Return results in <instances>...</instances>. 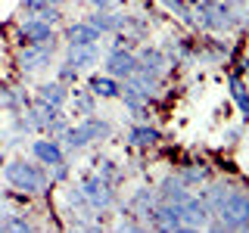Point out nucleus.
<instances>
[{"instance_id":"1","label":"nucleus","mask_w":249,"mask_h":233,"mask_svg":"<svg viewBox=\"0 0 249 233\" xmlns=\"http://www.w3.org/2000/svg\"><path fill=\"white\" fill-rule=\"evenodd\" d=\"M3 181L10 190H19L25 193L31 199H44L47 193H50V174H47V168L41 162L35 159H25V155H13V159L3 162Z\"/></svg>"},{"instance_id":"2","label":"nucleus","mask_w":249,"mask_h":233,"mask_svg":"<svg viewBox=\"0 0 249 233\" xmlns=\"http://www.w3.org/2000/svg\"><path fill=\"white\" fill-rule=\"evenodd\" d=\"M209 230H249V193L233 186L212 212Z\"/></svg>"},{"instance_id":"3","label":"nucleus","mask_w":249,"mask_h":233,"mask_svg":"<svg viewBox=\"0 0 249 233\" xmlns=\"http://www.w3.org/2000/svg\"><path fill=\"white\" fill-rule=\"evenodd\" d=\"M78 186H81V193H84V202H88L97 215L112 212V208L122 202L119 199V186L109 183L106 177H100L97 171H84V174L78 177Z\"/></svg>"},{"instance_id":"4","label":"nucleus","mask_w":249,"mask_h":233,"mask_svg":"<svg viewBox=\"0 0 249 233\" xmlns=\"http://www.w3.org/2000/svg\"><path fill=\"white\" fill-rule=\"evenodd\" d=\"M13 66H16V72L25 75V78L44 75L50 66H56V44H25V47H16Z\"/></svg>"},{"instance_id":"5","label":"nucleus","mask_w":249,"mask_h":233,"mask_svg":"<svg viewBox=\"0 0 249 233\" xmlns=\"http://www.w3.org/2000/svg\"><path fill=\"white\" fill-rule=\"evenodd\" d=\"M25 44H59V31L56 25L37 19V16H25L16 25V47H25Z\"/></svg>"},{"instance_id":"6","label":"nucleus","mask_w":249,"mask_h":233,"mask_svg":"<svg viewBox=\"0 0 249 233\" xmlns=\"http://www.w3.org/2000/svg\"><path fill=\"white\" fill-rule=\"evenodd\" d=\"M103 72L124 81V78H131L140 68V59H137V50H106L103 53Z\"/></svg>"},{"instance_id":"7","label":"nucleus","mask_w":249,"mask_h":233,"mask_svg":"<svg viewBox=\"0 0 249 233\" xmlns=\"http://www.w3.org/2000/svg\"><path fill=\"white\" fill-rule=\"evenodd\" d=\"M28 152H31V159L41 162L44 168L56 165V162H62V159H69V152L62 150L59 140H56V137H47V134H35V137H31Z\"/></svg>"},{"instance_id":"8","label":"nucleus","mask_w":249,"mask_h":233,"mask_svg":"<svg viewBox=\"0 0 249 233\" xmlns=\"http://www.w3.org/2000/svg\"><path fill=\"white\" fill-rule=\"evenodd\" d=\"M62 59H66L69 66H75L81 75H90V72H97V66L103 62V53H100V44H84V47L66 44Z\"/></svg>"},{"instance_id":"9","label":"nucleus","mask_w":249,"mask_h":233,"mask_svg":"<svg viewBox=\"0 0 249 233\" xmlns=\"http://www.w3.org/2000/svg\"><path fill=\"white\" fill-rule=\"evenodd\" d=\"M181 217H184V230H209V224H212V208L199 196L190 193V196L181 202Z\"/></svg>"},{"instance_id":"10","label":"nucleus","mask_w":249,"mask_h":233,"mask_svg":"<svg viewBox=\"0 0 249 233\" xmlns=\"http://www.w3.org/2000/svg\"><path fill=\"white\" fill-rule=\"evenodd\" d=\"M137 59H140V68L150 72V75H156V78H165L171 72V62H168L165 50H162L159 44H150V41L140 44L137 47Z\"/></svg>"},{"instance_id":"11","label":"nucleus","mask_w":249,"mask_h":233,"mask_svg":"<svg viewBox=\"0 0 249 233\" xmlns=\"http://www.w3.org/2000/svg\"><path fill=\"white\" fill-rule=\"evenodd\" d=\"M124 143H128L131 150H153V146L162 143V131L150 121H134L124 131Z\"/></svg>"},{"instance_id":"12","label":"nucleus","mask_w":249,"mask_h":233,"mask_svg":"<svg viewBox=\"0 0 249 233\" xmlns=\"http://www.w3.org/2000/svg\"><path fill=\"white\" fill-rule=\"evenodd\" d=\"M31 103V93L22 87L19 81H0V109L6 115L25 112V106Z\"/></svg>"},{"instance_id":"13","label":"nucleus","mask_w":249,"mask_h":233,"mask_svg":"<svg viewBox=\"0 0 249 233\" xmlns=\"http://www.w3.org/2000/svg\"><path fill=\"white\" fill-rule=\"evenodd\" d=\"M62 41L72 47H84V44H100L103 34L88 19H75V22H62Z\"/></svg>"},{"instance_id":"14","label":"nucleus","mask_w":249,"mask_h":233,"mask_svg":"<svg viewBox=\"0 0 249 233\" xmlns=\"http://www.w3.org/2000/svg\"><path fill=\"white\" fill-rule=\"evenodd\" d=\"M56 140L62 143V150H66L69 155H78V152H84V150H90V146H93V140H90V134H88V128H84L81 121H78V124L72 121Z\"/></svg>"},{"instance_id":"15","label":"nucleus","mask_w":249,"mask_h":233,"mask_svg":"<svg viewBox=\"0 0 249 233\" xmlns=\"http://www.w3.org/2000/svg\"><path fill=\"white\" fill-rule=\"evenodd\" d=\"M84 19H88L103 37H109V34H115V31L124 28V13L122 10H90Z\"/></svg>"},{"instance_id":"16","label":"nucleus","mask_w":249,"mask_h":233,"mask_svg":"<svg viewBox=\"0 0 249 233\" xmlns=\"http://www.w3.org/2000/svg\"><path fill=\"white\" fill-rule=\"evenodd\" d=\"M84 87H88L97 100H119L122 81H119V78H112V75H106V72H90Z\"/></svg>"},{"instance_id":"17","label":"nucleus","mask_w":249,"mask_h":233,"mask_svg":"<svg viewBox=\"0 0 249 233\" xmlns=\"http://www.w3.org/2000/svg\"><path fill=\"white\" fill-rule=\"evenodd\" d=\"M31 97L41 100V103H50V106L66 109V103H69V87L62 81H56V78H50V81H41V84H37Z\"/></svg>"},{"instance_id":"18","label":"nucleus","mask_w":249,"mask_h":233,"mask_svg":"<svg viewBox=\"0 0 249 233\" xmlns=\"http://www.w3.org/2000/svg\"><path fill=\"white\" fill-rule=\"evenodd\" d=\"M156 196H159L162 202H175V205H181V202L190 196V186H187L178 174H168V177H162V181L156 183Z\"/></svg>"},{"instance_id":"19","label":"nucleus","mask_w":249,"mask_h":233,"mask_svg":"<svg viewBox=\"0 0 249 233\" xmlns=\"http://www.w3.org/2000/svg\"><path fill=\"white\" fill-rule=\"evenodd\" d=\"M66 109L72 115H78V118H84V115H93L97 112V97L88 90V87H69V103H66Z\"/></svg>"},{"instance_id":"20","label":"nucleus","mask_w":249,"mask_h":233,"mask_svg":"<svg viewBox=\"0 0 249 233\" xmlns=\"http://www.w3.org/2000/svg\"><path fill=\"white\" fill-rule=\"evenodd\" d=\"M156 202H159V196H156V186H137V190L128 196V202H124V205H128L131 212H134L140 221H143V217L150 215V208L156 205Z\"/></svg>"},{"instance_id":"21","label":"nucleus","mask_w":249,"mask_h":233,"mask_svg":"<svg viewBox=\"0 0 249 233\" xmlns=\"http://www.w3.org/2000/svg\"><path fill=\"white\" fill-rule=\"evenodd\" d=\"M228 90H231V100H233V106H237V112L249 121V84L243 81L240 72L228 75Z\"/></svg>"},{"instance_id":"22","label":"nucleus","mask_w":249,"mask_h":233,"mask_svg":"<svg viewBox=\"0 0 249 233\" xmlns=\"http://www.w3.org/2000/svg\"><path fill=\"white\" fill-rule=\"evenodd\" d=\"M81 124L88 128V134H90V140L93 143H106V140H112V134H115V124L106 118V115H84L81 118Z\"/></svg>"},{"instance_id":"23","label":"nucleus","mask_w":249,"mask_h":233,"mask_svg":"<svg viewBox=\"0 0 249 233\" xmlns=\"http://www.w3.org/2000/svg\"><path fill=\"white\" fill-rule=\"evenodd\" d=\"M159 3L165 6L168 13H175V19L181 22L184 28L196 31V16H193V3H190V0H159Z\"/></svg>"},{"instance_id":"24","label":"nucleus","mask_w":249,"mask_h":233,"mask_svg":"<svg viewBox=\"0 0 249 233\" xmlns=\"http://www.w3.org/2000/svg\"><path fill=\"white\" fill-rule=\"evenodd\" d=\"M178 177H181V181L190 186V190H196V186H202V183L212 181V171H209V165H181Z\"/></svg>"},{"instance_id":"25","label":"nucleus","mask_w":249,"mask_h":233,"mask_svg":"<svg viewBox=\"0 0 249 233\" xmlns=\"http://www.w3.org/2000/svg\"><path fill=\"white\" fill-rule=\"evenodd\" d=\"M93 171H97L100 177H106L109 183H115V186L124 181V168H119V162L106 159V155H97V159H93Z\"/></svg>"},{"instance_id":"26","label":"nucleus","mask_w":249,"mask_h":233,"mask_svg":"<svg viewBox=\"0 0 249 233\" xmlns=\"http://www.w3.org/2000/svg\"><path fill=\"white\" fill-rule=\"evenodd\" d=\"M53 78H56V81H62L66 87H75V84L81 81V72H78L75 66H69L66 59H59V62H56V75H53Z\"/></svg>"},{"instance_id":"27","label":"nucleus","mask_w":249,"mask_h":233,"mask_svg":"<svg viewBox=\"0 0 249 233\" xmlns=\"http://www.w3.org/2000/svg\"><path fill=\"white\" fill-rule=\"evenodd\" d=\"M47 174H50V183H53V186H59V183H66V181H72V162L62 159V162H56V165L47 168Z\"/></svg>"},{"instance_id":"28","label":"nucleus","mask_w":249,"mask_h":233,"mask_svg":"<svg viewBox=\"0 0 249 233\" xmlns=\"http://www.w3.org/2000/svg\"><path fill=\"white\" fill-rule=\"evenodd\" d=\"M90 10H119L122 0H84Z\"/></svg>"},{"instance_id":"29","label":"nucleus","mask_w":249,"mask_h":233,"mask_svg":"<svg viewBox=\"0 0 249 233\" xmlns=\"http://www.w3.org/2000/svg\"><path fill=\"white\" fill-rule=\"evenodd\" d=\"M19 6L25 10V16H35V13H41L44 6H50V3H44V0H19Z\"/></svg>"},{"instance_id":"30","label":"nucleus","mask_w":249,"mask_h":233,"mask_svg":"<svg viewBox=\"0 0 249 233\" xmlns=\"http://www.w3.org/2000/svg\"><path fill=\"white\" fill-rule=\"evenodd\" d=\"M3 162H6V146H3V140H0V168H3Z\"/></svg>"},{"instance_id":"31","label":"nucleus","mask_w":249,"mask_h":233,"mask_svg":"<svg viewBox=\"0 0 249 233\" xmlns=\"http://www.w3.org/2000/svg\"><path fill=\"white\" fill-rule=\"evenodd\" d=\"M44 3H50V6H66L69 0H44Z\"/></svg>"},{"instance_id":"32","label":"nucleus","mask_w":249,"mask_h":233,"mask_svg":"<svg viewBox=\"0 0 249 233\" xmlns=\"http://www.w3.org/2000/svg\"><path fill=\"white\" fill-rule=\"evenodd\" d=\"M0 230H6V215L0 212Z\"/></svg>"},{"instance_id":"33","label":"nucleus","mask_w":249,"mask_h":233,"mask_svg":"<svg viewBox=\"0 0 249 233\" xmlns=\"http://www.w3.org/2000/svg\"><path fill=\"white\" fill-rule=\"evenodd\" d=\"M0 68H3V62H0Z\"/></svg>"}]
</instances>
